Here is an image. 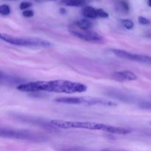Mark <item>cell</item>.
<instances>
[{
	"mask_svg": "<svg viewBox=\"0 0 151 151\" xmlns=\"http://www.w3.org/2000/svg\"><path fill=\"white\" fill-rule=\"evenodd\" d=\"M19 91L24 92H38V91H47V92L73 93L84 92L87 90V86L80 83L72 82L64 80H55L50 81H35V82L25 83L18 85Z\"/></svg>",
	"mask_w": 151,
	"mask_h": 151,
	"instance_id": "1",
	"label": "cell"
},
{
	"mask_svg": "<svg viewBox=\"0 0 151 151\" xmlns=\"http://www.w3.org/2000/svg\"><path fill=\"white\" fill-rule=\"evenodd\" d=\"M51 125L56 128L70 129V128H78V129L92 130V131H101L103 132L109 133L112 134H128L131 133L132 130L129 128H121V127L112 126L106 124L97 123L91 122H72V121H64L60 119H53L50 122Z\"/></svg>",
	"mask_w": 151,
	"mask_h": 151,
	"instance_id": "2",
	"label": "cell"
},
{
	"mask_svg": "<svg viewBox=\"0 0 151 151\" xmlns=\"http://www.w3.org/2000/svg\"><path fill=\"white\" fill-rule=\"evenodd\" d=\"M0 38L2 41L15 46L22 47H35L48 48L52 47V44L48 41L39 38L33 37H15L7 34L1 33Z\"/></svg>",
	"mask_w": 151,
	"mask_h": 151,
	"instance_id": "3",
	"label": "cell"
},
{
	"mask_svg": "<svg viewBox=\"0 0 151 151\" xmlns=\"http://www.w3.org/2000/svg\"><path fill=\"white\" fill-rule=\"evenodd\" d=\"M0 136L2 138L16 139L28 140V141L41 142L47 140V137L41 134H35L28 131H21V130H13L7 128H1Z\"/></svg>",
	"mask_w": 151,
	"mask_h": 151,
	"instance_id": "4",
	"label": "cell"
},
{
	"mask_svg": "<svg viewBox=\"0 0 151 151\" xmlns=\"http://www.w3.org/2000/svg\"><path fill=\"white\" fill-rule=\"evenodd\" d=\"M111 52L115 55L116 57L120 58L127 59V60H133V61L140 62V63H147L151 65V57L150 56L145 55L134 54V53L128 52L125 50H117V49H111Z\"/></svg>",
	"mask_w": 151,
	"mask_h": 151,
	"instance_id": "5",
	"label": "cell"
},
{
	"mask_svg": "<svg viewBox=\"0 0 151 151\" xmlns=\"http://www.w3.org/2000/svg\"><path fill=\"white\" fill-rule=\"evenodd\" d=\"M69 32L77 38H79L88 42L102 43L104 41V38L102 35H100L97 32L90 31L88 29H81V30L70 29Z\"/></svg>",
	"mask_w": 151,
	"mask_h": 151,
	"instance_id": "6",
	"label": "cell"
},
{
	"mask_svg": "<svg viewBox=\"0 0 151 151\" xmlns=\"http://www.w3.org/2000/svg\"><path fill=\"white\" fill-rule=\"evenodd\" d=\"M82 15L87 19H94L97 18H103L104 15L103 9H96L91 6H86L82 9Z\"/></svg>",
	"mask_w": 151,
	"mask_h": 151,
	"instance_id": "7",
	"label": "cell"
},
{
	"mask_svg": "<svg viewBox=\"0 0 151 151\" xmlns=\"http://www.w3.org/2000/svg\"><path fill=\"white\" fill-rule=\"evenodd\" d=\"M83 105L86 106H116L115 102L110 100H103V99L97 98V97H84Z\"/></svg>",
	"mask_w": 151,
	"mask_h": 151,
	"instance_id": "8",
	"label": "cell"
},
{
	"mask_svg": "<svg viewBox=\"0 0 151 151\" xmlns=\"http://www.w3.org/2000/svg\"><path fill=\"white\" fill-rule=\"evenodd\" d=\"M112 78L117 81H135L137 79V76L131 71L126 70L114 72L112 74Z\"/></svg>",
	"mask_w": 151,
	"mask_h": 151,
	"instance_id": "9",
	"label": "cell"
},
{
	"mask_svg": "<svg viewBox=\"0 0 151 151\" xmlns=\"http://www.w3.org/2000/svg\"><path fill=\"white\" fill-rule=\"evenodd\" d=\"M84 97H61L55 99V101L58 103H67V104L80 105L83 103Z\"/></svg>",
	"mask_w": 151,
	"mask_h": 151,
	"instance_id": "10",
	"label": "cell"
},
{
	"mask_svg": "<svg viewBox=\"0 0 151 151\" xmlns=\"http://www.w3.org/2000/svg\"><path fill=\"white\" fill-rule=\"evenodd\" d=\"M115 8L119 13H128L130 10L129 3L127 0H116L115 1Z\"/></svg>",
	"mask_w": 151,
	"mask_h": 151,
	"instance_id": "11",
	"label": "cell"
},
{
	"mask_svg": "<svg viewBox=\"0 0 151 151\" xmlns=\"http://www.w3.org/2000/svg\"><path fill=\"white\" fill-rule=\"evenodd\" d=\"M91 0H61L60 3L68 7H82Z\"/></svg>",
	"mask_w": 151,
	"mask_h": 151,
	"instance_id": "12",
	"label": "cell"
},
{
	"mask_svg": "<svg viewBox=\"0 0 151 151\" xmlns=\"http://www.w3.org/2000/svg\"><path fill=\"white\" fill-rule=\"evenodd\" d=\"M75 24L81 29H88L93 26L92 22L88 20V19H87V18L77 21Z\"/></svg>",
	"mask_w": 151,
	"mask_h": 151,
	"instance_id": "13",
	"label": "cell"
},
{
	"mask_svg": "<svg viewBox=\"0 0 151 151\" xmlns=\"http://www.w3.org/2000/svg\"><path fill=\"white\" fill-rule=\"evenodd\" d=\"M0 77L3 78H5V81H1V83H3L4 81H5V84H15V83H19L23 82L22 80H20L19 78H15V77L10 76V75H4L3 74V72H1V75H0Z\"/></svg>",
	"mask_w": 151,
	"mask_h": 151,
	"instance_id": "14",
	"label": "cell"
},
{
	"mask_svg": "<svg viewBox=\"0 0 151 151\" xmlns=\"http://www.w3.org/2000/svg\"><path fill=\"white\" fill-rule=\"evenodd\" d=\"M0 13L3 16H7L10 13V8L7 4H2L0 6Z\"/></svg>",
	"mask_w": 151,
	"mask_h": 151,
	"instance_id": "15",
	"label": "cell"
},
{
	"mask_svg": "<svg viewBox=\"0 0 151 151\" xmlns=\"http://www.w3.org/2000/svg\"><path fill=\"white\" fill-rule=\"evenodd\" d=\"M122 24L125 28L127 29H131L134 27V22L130 19H124L122 21Z\"/></svg>",
	"mask_w": 151,
	"mask_h": 151,
	"instance_id": "16",
	"label": "cell"
},
{
	"mask_svg": "<svg viewBox=\"0 0 151 151\" xmlns=\"http://www.w3.org/2000/svg\"><path fill=\"white\" fill-rule=\"evenodd\" d=\"M139 106L142 109L146 110H151V102L142 101L139 103Z\"/></svg>",
	"mask_w": 151,
	"mask_h": 151,
	"instance_id": "17",
	"label": "cell"
},
{
	"mask_svg": "<svg viewBox=\"0 0 151 151\" xmlns=\"http://www.w3.org/2000/svg\"><path fill=\"white\" fill-rule=\"evenodd\" d=\"M32 6V3L29 2V1H22L19 5V8L21 10H25V9L29 8V7Z\"/></svg>",
	"mask_w": 151,
	"mask_h": 151,
	"instance_id": "18",
	"label": "cell"
},
{
	"mask_svg": "<svg viewBox=\"0 0 151 151\" xmlns=\"http://www.w3.org/2000/svg\"><path fill=\"white\" fill-rule=\"evenodd\" d=\"M138 22H139L141 24L143 25H147L150 23V21L149 20V19H146V18L143 17V16H139V17L138 18Z\"/></svg>",
	"mask_w": 151,
	"mask_h": 151,
	"instance_id": "19",
	"label": "cell"
},
{
	"mask_svg": "<svg viewBox=\"0 0 151 151\" xmlns=\"http://www.w3.org/2000/svg\"><path fill=\"white\" fill-rule=\"evenodd\" d=\"M22 15H23L24 17L29 18V17H32V16H34V13H33V11H32V10H24V11L22 13Z\"/></svg>",
	"mask_w": 151,
	"mask_h": 151,
	"instance_id": "20",
	"label": "cell"
},
{
	"mask_svg": "<svg viewBox=\"0 0 151 151\" xmlns=\"http://www.w3.org/2000/svg\"><path fill=\"white\" fill-rule=\"evenodd\" d=\"M83 148H81V147H75V148H65L63 150H83Z\"/></svg>",
	"mask_w": 151,
	"mask_h": 151,
	"instance_id": "21",
	"label": "cell"
},
{
	"mask_svg": "<svg viewBox=\"0 0 151 151\" xmlns=\"http://www.w3.org/2000/svg\"><path fill=\"white\" fill-rule=\"evenodd\" d=\"M60 13H61V14H65V13H66V10L63 8H61L60 10Z\"/></svg>",
	"mask_w": 151,
	"mask_h": 151,
	"instance_id": "22",
	"label": "cell"
},
{
	"mask_svg": "<svg viewBox=\"0 0 151 151\" xmlns=\"http://www.w3.org/2000/svg\"><path fill=\"white\" fill-rule=\"evenodd\" d=\"M147 4L149 7H151V0H147Z\"/></svg>",
	"mask_w": 151,
	"mask_h": 151,
	"instance_id": "23",
	"label": "cell"
},
{
	"mask_svg": "<svg viewBox=\"0 0 151 151\" xmlns=\"http://www.w3.org/2000/svg\"><path fill=\"white\" fill-rule=\"evenodd\" d=\"M49 1H55V0H49Z\"/></svg>",
	"mask_w": 151,
	"mask_h": 151,
	"instance_id": "24",
	"label": "cell"
},
{
	"mask_svg": "<svg viewBox=\"0 0 151 151\" xmlns=\"http://www.w3.org/2000/svg\"><path fill=\"white\" fill-rule=\"evenodd\" d=\"M7 1H13V0H7Z\"/></svg>",
	"mask_w": 151,
	"mask_h": 151,
	"instance_id": "25",
	"label": "cell"
},
{
	"mask_svg": "<svg viewBox=\"0 0 151 151\" xmlns=\"http://www.w3.org/2000/svg\"><path fill=\"white\" fill-rule=\"evenodd\" d=\"M35 1H38V0H35Z\"/></svg>",
	"mask_w": 151,
	"mask_h": 151,
	"instance_id": "26",
	"label": "cell"
}]
</instances>
